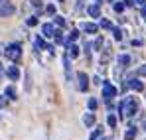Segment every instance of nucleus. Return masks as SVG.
Masks as SVG:
<instances>
[{"mask_svg": "<svg viewBox=\"0 0 146 140\" xmlns=\"http://www.w3.org/2000/svg\"><path fill=\"white\" fill-rule=\"evenodd\" d=\"M119 111H121L122 117H132V115H136V113H138V101H136L134 97H126L121 103Z\"/></svg>", "mask_w": 146, "mask_h": 140, "instance_id": "f257e3e1", "label": "nucleus"}, {"mask_svg": "<svg viewBox=\"0 0 146 140\" xmlns=\"http://www.w3.org/2000/svg\"><path fill=\"white\" fill-rule=\"evenodd\" d=\"M20 55H22V46H20V44H10V46L6 47V57H8V59L18 61Z\"/></svg>", "mask_w": 146, "mask_h": 140, "instance_id": "f03ea898", "label": "nucleus"}, {"mask_svg": "<svg viewBox=\"0 0 146 140\" xmlns=\"http://www.w3.org/2000/svg\"><path fill=\"white\" fill-rule=\"evenodd\" d=\"M115 97H117V87H113L109 81H105V83H103V99H105L107 103H111Z\"/></svg>", "mask_w": 146, "mask_h": 140, "instance_id": "7ed1b4c3", "label": "nucleus"}, {"mask_svg": "<svg viewBox=\"0 0 146 140\" xmlns=\"http://www.w3.org/2000/svg\"><path fill=\"white\" fill-rule=\"evenodd\" d=\"M14 12H16L14 2H2V4H0V18H8V16H12Z\"/></svg>", "mask_w": 146, "mask_h": 140, "instance_id": "20e7f679", "label": "nucleus"}, {"mask_svg": "<svg viewBox=\"0 0 146 140\" xmlns=\"http://www.w3.org/2000/svg\"><path fill=\"white\" fill-rule=\"evenodd\" d=\"M77 85H79V91H87L89 89V77H87V73H79L77 75Z\"/></svg>", "mask_w": 146, "mask_h": 140, "instance_id": "39448f33", "label": "nucleus"}, {"mask_svg": "<svg viewBox=\"0 0 146 140\" xmlns=\"http://www.w3.org/2000/svg\"><path fill=\"white\" fill-rule=\"evenodd\" d=\"M126 87H130V89H134V91H142L144 89V83L140 81V79H128V83H126Z\"/></svg>", "mask_w": 146, "mask_h": 140, "instance_id": "423d86ee", "label": "nucleus"}, {"mask_svg": "<svg viewBox=\"0 0 146 140\" xmlns=\"http://www.w3.org/2000/svg\"><path fill=\"white\" fill-rule=\"evenodd\" d=\"M34 44H36V47H38V49H49V51H53V47H51V46H48V44L44 42V38H42V36H36Z\"/></svg>", "mask_w": 146, "mask_h": 140, "instance_id": "0eeeda50", "label": "nucleus"}, {"mask_svg": "<svg viewBox=\"0 0 146 140\" xmlns=\"http://www.w3.org/2000/svg\"><path fill=\"white\" fill-rule=\"evenodd\" d=\"M81 30H83V32H87V34H97V32H99V26H97V24L85 22V24H81Z\"/></svg>", "mask_w": 146, "mask_h": 140, "instance_id": "6e6552de", "label": "nucleus"}, {"mask_svg": "<svg viewBox=\"0 0 146 140\" xmlns=\"http://www.w3.org/2000/svg\"><path fill=\"white\" fill-rule=\"evenodd\" d=\"M67 57H69V59L79 57V47L75 46V44H67Z\"/></svg>", "mask_w": 146, "mask_h": 140, "instance_id": "1a4fd4ad", "label": "nucleus"}, {"mask_svg": "<svg viewBox=\"0 0 146 140\" xmlns=\"http://www.w3.org/2000/svg\"><path fill=\"white\" fill-rule=\"evenodd\" d=\"M53 34H55V30H53L51 24H44L42 26V36L44 38H53Z\"/></svg>", "mask_w": 146, "mask_h": 140, "instance_id": "9d476101", "label": "nucleus"}, {"mask_svg": "<svg viewBox=\"0 0 146 140\" xmlns=\"http://www.w3.org/2000/svg\"><path fill=\"white\" fill-rule=\"evenodd\" d=\"M87 14H89L91 18H99V16H101V8H99V4H91V6L87 8Z\"/></svg>", "mask_w": 146, "mask_h": 140, "instance_id": "9b49d317", "label": "nucleus"}, {"mask_svg": "<svg viewBox=\"0 0 146 140\" xmlns=\"http://www.w3.org/2000/svg\"><path fill=\"white\" fill-rule=\"evenodd\" d=\"M6 73H8V77H10V79H12V81H16V79H18V77H20V69H18V67H16V65H12V67H10V69L6 71Z\"/></svg>", "mask_w": 146, "mask_h": 140, "instance_id": "f8f14e48", "label": "nucleus"}, {"mask_svg": "<svg viewBox=\"0 0 146 140\" xmlns=\"http://www.w3.org/2000/svg\"><path fill=\"white\" fill-rule=\"evenodd\" d=\"M128 63H130V55H126V53L119 55V65L121 67H128Z\"/></svg>", "mask_w": 146, "mask_h": 140, "instance_id": "ddd939ff", "label": "nucleus"}, {"mask_svg": "<svg viewBox=\"0 0 146 140\" xmlns=\"http://www.w3.org/2000/svg\"><path fill=\"white\" fill-rule=\"evenodd\" d=\"M83 122H85V126H93V124H95V115H93V113H87V115L83 117Z\"/></svg>", "mask_w": 146, "mask_h": 140, "instance_id": "4468645a", "label": "nucleus"}, {"mask_svg": "<svg viewBox=\"0 0 146 140\" xmlns=\"http://www.w3.org/2000/svg\"><path fill=\"white\" fill-rule=\"evenodd\" d=\"M63 67H65V75H67V79H71V65H69V57H67V53H65V57H63Z\"/></svg>", "mask_w": 146, "mask_h": 140, "instance_id": "2eb2a0df", "label": "nucleus"}, {"mask_svg": "<svg viewBox=\"0 0 146 140\" xmlns=\"http://www.w3.org/2000/svg\"><path fill=\"white\" fill-rule=\"evenodd\" d=\"M6 97H8L10 101H16V89H14L12 85H8V87H6Z\"/></svg>", "mask_w": 146, "mask_h": 140, "instance_id": "dca6fc26", "label": "nucleus"}, {"mask_svg": "<svg viewBox=\"0 0 146 140\" xmlns=\"http://www.w3.org/2000/svg\"><path fill=\"white\" fill-rule=\"evenodd\" d=\"M134 138H136V128L130 126V128L126 130V134H124V140H134Z\"/></svg>", "mask_w": 146, "mask_h": 140, "instance_id": "f3484780", "label": "nucleus"}, {"mask_svg": "<svg viewBox=\"0 0 146 140\" xmlns=\"http://www.w3.org/2000/svg\"><path fill=\"white\" fill-rule=\"evenodd\" d=\"M53 40H55V44H63V42H65V36H63L59 30H55V34H53Z\"/></svg>", "mask_w": 146, "mask_h": 140, "instance_id": "a211bd4d", "label": "nucleus"}, {"mask_svg": "<svg viewBox=\"0 0 146 140\" xmlns=\"http://www.w3.org/2000/svg\"><path fill=\"white\" fill-rule=\"evenodd\" d=\"M101 136H103V128H95V132L89 136V140H99Z\"/></svg>", "mask_w": 146, "mask_h": 140, "instance_id": "6ab92c4d", "label": "nucleus"}, {"mask_svg": "<svg viewBox=\"0 0 146 140\" xmlns=\"http://www.w3.org/2000/svg\"><path fill=\"white\" fill-rule=\"evenodd\" d=\"M113 36H115L117 42H121V40H122V30H121V28H113Z\"/></svg>", "mask_w": 146, "mask_h": 140, "instance_id": "aec40b11", "label": "nucleus"}, {"mask_svg": "<svg viewBox=\"0 0 146 140\" xmlns=\"http://www.w3.org/2000/svg\"><path fill=\"white\" fill-rule=\"evenodd\" d=\"M97 99H93V97H91V99H89V101H87V107H89V111H95V109H97Z\"/></svg>", "mask_w": 146, "mask_h": 140, "instance_id": "412c9836", "label": "nucleus"}, {"mask_svg": "<svg viewBox=\"0 0 146 140\" xmlns=\"http://www.w3.org/2000/svg\"><path fill=\"white\" fill-rule=\"evenodd\" d=\"M79 38V30H73L71 34H69V38H67V44H71V42H75Z\"/></svg>", "mask_w": 146, "mask_h": 140, "instance_id": "4be33fe9", "label": "nucleus"}, {"mask_svg": "<svg viewBox=\"0 0 146 140\" xmlns=\"http://www.w3.org/2000/svg\"><path fill=\"white\" fill-rule=\"evenodd\" d=\"M107 122H109L111 128H115V126H117V117H115V115H109V117H107Z\"/></svg>", "mask_w": 146, "mask_h": 140, "instance_id": "5701e85b", "label": "nucleus"}, {"mask_svg": "<svg viewBox=\"0 0 146 140\" xmlns=\"http://www.w3.org/2000/svg\"><path fill=\"white\" fill-rule=\"evenodd\" d=\"M124 8H126V4H124V2H117V4H115V12H117V14H121Z\"/></svg>", "mask_w": 146, "mask_h": 140, "instance_id": "b1692460", "label": "nucleus"}, {"mask_svg": "<svg viewBox=\"0 0 146 140\" xmlns=\"http://www.w3.org/2000/svg\"><path fill=\"white\" fill-rule=\"evenodd\" d=\"M46 14H48V16H55V6H53V4H48V6H46Z\"/></svg>", "mask_w": 146, "mask_h": 140, "instance_id": "393cba45", "label": "nucleus"}, {"mask_svg": "<svg viewBox=\"0 0 146 140\" xmlns=\"http://www.w3.org/2000/svg\"><path fill=\"white\" fill-rule=\"evenodd\" d=\"M101 28L103 30H113V24L109 22V20H101Z\"/></svg>", "mask_w": 146, "mask_h": 140, "instance_id": "a878e982", "label": "nucleus"}, {"mask_svg": "<svg viewBox=\"0 0 146 140\" xmlns=\"http://www.w3.org/2000/svg\"><path fill=\"white\" fill-rule=\"evenodd\" d=\"M28 26H38V18H36V16H32V18H28Z\"/></svg>", "mask_w": 146, "mask_h": 140, "instance_id": "bb28decb", "label": "nucleus"}, {"mask_svg": "<svg viewBox=\"0 0 146 140\" xmlns=\"http://www.w3.org/2000/svg\"><path fill=\"white\" fill-rule=\"evenodd\" d=\"M32 6L36 10H42V0H32Z\"/></svg>", "mask_w": 146, "mask_h": 140, "instance_id": "cd10ccee", "label": "nucleus"}, {"mask_svg": "<svg viewBox=\"0 0 146 140\" xmlns=\"http://www.w3.org/2000/svg\"><path fill=\"white\" fill-rule=\"evenodd\" d=\"M101 46H103V38H97V40H95V46H93V47H95V49H99Z\"/></svg>", "mask_w": 146, "mask_h": 140, "instance_id": "c85d7f7f", "label": "nucleus"}, {"mask_svg": "<svg viewBox=\"0 0 146 140\" xmlns=\"http://www.w3.org/2000/svg\"><path fill=\"white\" fill-rule=\"evenodd\" d=\"M138 75H140V77H146V65L138 67Z\"/></svg>", "mask_w": 146, "mask_h": 140, "instance_id": "c756f323", "label": "nucleus"}, {"mask_svg": "<svg viewBox=\"0 0 146 140\" xmlns=\"http://www.w3.org/2000/svg\"><path fill=\"white\" fill-rule=\"evenodd\" d=\"M55 24H57V26H65V20H63V18H55Z\"/></svg>", "mask_w": 146, "mask_h": 140, "instance_id": "7c9ffc66", "label": "nucleus"}, {"mask_svg": "<svg viewBox=\"0 0 146 140\" xmlns=\"http://www.w3.org/2000/svg\"><path fill=\"white\" fill-rule=\"evenodd\" d=\"M6 105H8V101H6V99L0 95V107H6Z\"/></svg>", "mask_w": 146, "mask_h": 140, "instance_id": "2f4dec72", "label": "nucleus"}, {"mask_svg": "<svg viewBox=\"0 0 146 140\" xmlns=\"http://www.w3.org/2000/svg\"><path fill=\"white\" fill-rule=\"evenodd\" d=\"M124 4L126 6H134V0H124Z\"/></svg>", "mask_w": 146, "mask_h": 140, "instance_id": "473e14b6", "label": "nucleus"}, {"mask_svg": "<svg viewBox=\"0 0 146 140\" xmlns=\"http://www.w3.org/2000/svg\"><path fill=\"white\" fill-rule=\"evenodd\" d=\"M142 16L146 18V6H142Z\"/></svg>", "mask_w": 146, "mask_h": 140, "instance_id": "72a5a7b5", "label": "nucleus"}, {"mask_svg": "<svg viewBox=\"0 0 146 140\" xmlns=\"http://www.w3.org/2000/svg\"><path fill=\"white\" fill-rule=\"evenodd\" d=\"M144 2L146 0H136V4H142V6H144Z\"/></svg>", "mask_w": 146, "mask_h": 140, "instance_id": "f704fd0d", "label": "nucleus"}, {"mask_svg": "<svg viewBox=\"0 0 146 140\" xmlns=\"http://www.w3.org/2000/svg\"><path fill=\"white\" fill-rule=\"evenodd\" d=\"M142 128H144V130H146V120H144V122H142Z\"/></svg>", "mask_w": 146, "mask_h": 140, "instance_id": "c9c22d12", "label": "nucleus"}, {"mask_svg": "<svg viewBox=\"0 0 146 140\" xmlns=\"http://www.w3.org/2000/svg\"><path fill=\"white\" fill-rule=\"evenodd\" d=\"M99 140H109V138H99Z\"/></svg>", "mask_w": 146, "mask_h": 140, "instance_id": "e433bc0d", "label": "nucleus"}, {"mask_svg": "<svg viewBox=\"0 0 146 140\" xmlns=\"http://www.w3.org/2000/svg\"><path fill=\"white\" fill-rule=\"evenodd\" d=\"M81 2H83V0H81ZM81 2H79V6H81Z\"/></svg>", "mask_w": 146, "mask_h": 140, "instance_id": "4c0bfd02", "label": "nucleus"}, {"mask_svg": "<svg viewBox=\"0 0 146 140\" xmlns=\"http://www.w3.org/2000/svg\"><path fill=\"white\" fill-rule=\"evenodd\" d=\"M0 4H2V0H0Z\"/></svg>", "mask_w": 146, "mask_h": 140, "instance_id": "58836bf2", "label": "nucleus"}]
</instances>
